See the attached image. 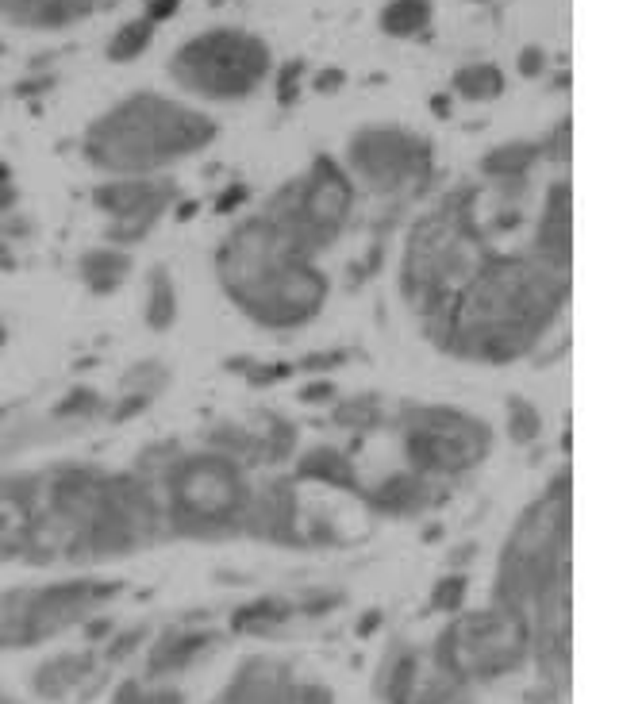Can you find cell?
Segmentation results:
<instances>
[{"instance_id":"cell-1","label":"cell","mask_w":619,"mask_h":704,"mask_svg":"<svg viewBox=\"0 0 619 704\" xmlns=\"http://www.w3.org/2000/svg\"><path fill=\"white\" fill-rule=\"evenodd\" d=\"M216 139V124L158 93H135L104 112L85 135V154L116 174H143Z\"/></svg>"},{"instance_id":"cell-2","label":"cell","mask_w":619,"mask_h":704,"mask_svg":"<svg viewBox=\"0 0 619 704\" xmlns=\"http://www.w3.org/2000/svg\"><path fill=\"white\" fill-rule=\"evenodd\" d=\"M170 74L181 89L197 97L243 101L270 74V47L250 31L216 27V31L193 35L170 58Z\"/></svg>"},{"instance_id":"cell-3","label":"cell","mask_w":619,"mask_h":704,"mask_svg":"<svg viewBox=\"0 0 619 704\" xmlns=\"http://www.w3.org/2000/svg\"><path fill=\"white\" fill-rule=\"evenodd\" d=\"M247 485L235 458H185L170 466V508L181 528H212L243 516Z\"/></svg>"},{"instance_id":"cell-4","label":"cell","mask_w":619,"mask_h":704,"mask_svg":"<svg viewBox=\"0 0 619 704\" xmlns=\"http://www.w3.org/2000/svg\"><path fill=\"white\" fill-rule=\"evenodd\" d=\"M408 458L416 474H462L489 454V428L454 408L408 412Z\"/></svg>"},{"instance_id":"cell-5","label":"cell","mask_w":619,"mask_h":704,"mask_svg":"<svg viewBox=\"0 0 619 704\" xmlns=\"http://www.w3.org/2000/svg\"><path fill=\"white\" fill-rule=\"evenodd\" d=\"M350 170L373 193L423 189L431 177V147L404 127H362L350 139Z\"/></svg>"},{"instance_id":"cell-6","label":"cell","mask_w":619,"mask_h":704,"mask_svg":"<svg viewBox=\"0 0 619 704\" xmlns=\"http://www.w3.org/2000/svg\"><path fill=\"white\" fill-rule=\"evenodd\" d=\"M327 301V281L312 266V258H293L285 262L277 274H270L254 293H250L243 308L250 320L270 327H297L312 320Z\"/></svg>"},{"instance_id":"cell-7","label":"cell","mask_w":619,"mask_h":704,"mask_svg":"<svg viewBox=\"0 0 619 704\" xmlns=\"http://www.w3.org/2000/svg\"><path fill=\"white\" fill-rule=\"evenodd\" d=\"M170 201H174V185L170 181H147V177H127L120 185L97 189V204L116 220L112 239H120V243L143 239Z\"/></svg>"},{"instance_id":"cell-8","label":"cell","mask_w":619,"mask_h":704,"mask_svg":"<svg viewBox=\"0 0 619 704\" xmlns=\"http://www.w3.org/2000/svg\"><path fill=\"white\" fill-rule=\"evenodd\" d=\"M539 258L554 270L570 266V204H566V185H554L550 201L543 212V227H539Z\"/></svg>"},{"instance_id":"cell-9","label":"cell","mask_w":619,"mask_h":704,"mask_svg":"<svg viewBox=\"0 0 619 704\" xmlns=\"http://www.w3.org/2000/svg\"><path fill=\"white\" fill-rule=\"evenodd\" d=\"M370 501L377 508H385V512H416L423 504V481L420 474H397V478H389L381 489H373Z\"/></svg>"},{"instance_id":"cell-10","label":"cell","mask_w":619,"mask_h":704,"mask_svg":"<svg viewBox=\"0 0 619 704\" xmlns=\"http://www.w3.org/2000/svg\"><path fill=\"white\" fill-rule=\"evenodd\" d=\"M431 20V0H393L385 4L381 12V27L397 39H408V35H420Z\"/></svg>"},{"instance_id":"cell-11","label":"cell","mask_w":619,"mask_h":704,"mask_svg":"<svg viewBox=\"0 0 619 704\" xmlns=\"http://www.w3.org/2000/svg\"><path fill=\"white\" fill-rule=\"evenodd\" d=\"M131 270V262H127V254L120 251H93L85 254V262H81V274H85V281L93 285V289H116L120 281H124V274Z\"/></svg>"},{"instance_id":"cell-12","label":"cell","mask_w":619,"mask_h":704,"mask_svg":"<svg viewBox=\"0 0 619 704\" xmlns=\"http://www.w3.org/2000/svg\"><path fill=\"white\" fill-rule=\"evenodd\" d=\"M454 89L466 97V101H493L504 93V74L496 66H466L454 74Z\"/></svg>"},{"instance_id":"cell-13","label":"cell","mask_w":619,"mask_h":704,"mask_svg":"<svg viewBox=\"0 0 619 704\" xmlns=\"http://www.w3.org/2000/svg\"><path fill=\"white\" fill-rule=\"evenodd\" d=\"M300 474H304V478L331 481V485H347V489H354V485H358L347 458H343L339 451H327V447H320V451L308 454V458L300 462Z\"/></svg>"},{"instance_id":"cell-14","label":"cell","mask_w":619,"mask_h":704,"mask_svg":"<svg viewBox=\"0 0 619 704\" xmlns=\"http://www.w3.org/2000/svg\"><path fill=\"white\" fill-rule=\"evenodd\" d=\"M543 154V147H535V143H512V147H500L485 158V174L489 177H523L531 166H535V158Z\"/></svg>"},{"instance_id":"cell-15","label":"cell","mask_w":619,"mask_h":704,"mask_svg":"<svg viewBox=\"0 0 619 704\" xmlns=\"http://www.w3.org/2000/svg\"><path fill=\"white\" fill-rule=\"evenodd\" d=\"M147 320L150 327H170L177 320V297H174V281L166 270H154L150 274V289H147Z\"/></svg>"},{"instance_id":"cell-16","label":"cell","mask_w":619,"mask_h":704,"mask_svg":"<svg viewBox=\"0 0 619 704\" xmlns=\"http://www.w3.org/2000/svg\"><path fill=\"white\" fill-rule=\"evenodd\" d=\"M154 27L158 24H150L147 16L124 24L112 35V43H108V58H112V62H131V58H139V54L150 47V39H154Z\"/></svg>"},{"instance_id":"cell-17","label":"cell","mask_w":619,"mask_h":704,"mask_svg":"<svg viewBox=\"0 0 619 704\" xmlns=\"http://www.w3.org/2000/svg\"><path fill=\"white\" fill-rule=\"evenodd\" d=\"M81 674H85V662H77V658H58V662L43 666V674H39V693L58 697V693H62V689H70Z\"/></svg>"},{"instance_id":"cell-18","label":"cell","mask_w":619,"mask_h":704,"mask_svg":"<svg viewBox=\"0 0 619 704\" xmlns=\"http://www.w3.org/2000/svg\"><path fill=\"white\" fill-rule=\"evenodd\" d=\"M539 428H543V420H539V412L531 404L520 401V397L508 401V431H512L516 443H531L539 435Z\"/></svg>"},{"instance_id":"cell-19","label":"cell","mask_w":619,"mask_h":704,"mask_svg":"<svg viewBox=\"0 0 619 704\" xmlns=\"http://www.w3.org/2000/svg\"><path fill=\"white\" fill-rule=\"evenodd\" d=\"M0 12H4V16H12L16 24L43 27V12H47V0H0Z\"/></svg>"},{"instance_id":"cell-20","label":"cell","mask_w":619,"mask_h":704,"mask_svg":"<svg viewBox=\"0 0 619 704\" xmlns=\"http://www.w3.org/2000/svg\"><path fill=\"white\" fill-rule=\"evenodd\" d=\"M370 397L366 401H350L343 412H339V424H377L381 420V412L377 408H370Z\"/></svg>"},{"instance_id":"cell-21","label":"cell","mask_w":619,"mask_h":704,"mask_svg":"<svg viewBox=\"0 0 619 704\" xmlns=\"http://www.w3.org/2000/svg\"><path fill=\"white\" fill-rule=\"evenodd\" d=\"M297 89H300V62H289V66L281 70V81H277V101L293 104Z\"/></svg>"},{"instance_id":"cell-22","label":"cell","mask_w":619,"mask_h":704,"mask_svg":"<svg viewBox=\"0 0 619 704\" xmlns=\"http://www.w3.org/2000/svg\"><path fill=\"white\" fill-rule=\"evenodd\" d=\"M543 66H546V54L539 51V47H527V51L520 54V74L535 77V74H543Z\"/></svg>"},{"instance_id":"cell-23","label":"cell","mask_w":619,"mask_h":704,"mask_svg":"<svg viewBox=\"0 0 619 704\" xmlns=\"http://www.w3.org/2000/svg\"><path fill=\"white\" fill-rule=\"evenodd\" d=\"M462 601V578H454V581H443V589H439V597H435V604H450V608H454V604Z\"/></svg>"},{"instance_id":"cell-24","label":"cell","mask_w":619,"mask_h":704,"mask_svg":"<svg viewBox=\"0 0 619 704\" xmlns=\"http://www.w3.org/2000/svg\"><path fill=\"white\" fill-rule=\"evenodd\" d=\"M177 4H181V0H154V4H150V12H147V20L150 24H162L166 16H174Z\"/></svg>"},{"instance_id":"cell-25","label":"cell","mask_w":619,"mask_h":704,"mask_svg":"<svg viewBox=\"0 0 619 704\" xmlns=\"http://www.w3.org/2000/svg\"><path fill=\"white\" fill-rule=\"evenodd\" d=\"M339 85H343V74H339V70L320 74V81H316V89H320V93H331V89H339Z\"/></svg>"},{"instance_id":"cell-26","label":"cell","mask_w":619,"mask_h":704,"mask_svg":"<svg viewBox=\"0 0 619 704\" xmlns=\"http://www.w3.org/2000/svg\"><path fill=\"white\" fill-rule=\"evenodd\" d=\"M108 4H116V0H89V8H93V12H100V8H108Z\"/></svg>"},{"instance_id":"cell-27","label":"cell","mask_w":619,"mask_h":704,"mask_svg":"<svg viewBox=\"0 0 619 704\" xmlns=\"http://www.w3.org/2000/svg\"><path fill=\"white\" fill-rule=\"evenodd\" d=\"M0 343H4V327H0Z\"/></svg>"}]
</instances>
